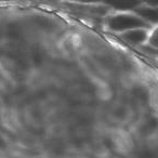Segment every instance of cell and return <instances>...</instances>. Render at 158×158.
Masks as SVG:
<instances>
[{"label": "cell", "mask_w": 158, "mask_h": 158, "mask_svg": "<svg viewBox=\"0 0 158 158\" xmlns=\"http://www.w3.org/2000/svg\"><path fill=\"white\" fill-rule=\"evenodd\" d=\"M104 26L118 36L132 29L152 28L134 11H112L104 18Z\"/></svg>", "instance_id": "obj_1"}, {"label": "cell", "mask_w": 158, "mask_h": 158, "mask_svg": "<svg viewBox=\"0 0 158 158\" xmlns=\"http://www.w3.org/2000/svg\"><path fill=\"white\" fill-rule=\"evenodd\" d=\"M151 48L158 51V26L152 27L149 31V37L147 40V44Z\"/></svg>", "instance_id": "obj_4"}, {"label": "cell", "mask_w": 158, "mask_h": 158, "mask_svg": "<svg viewBox=\"0 0 158 158\" xmlns=\"http://www.w3.org/2000/svg\"><path fill=\"white\" fill-rule=\"evenodd\" d=\"M149 31H151V28H136L126 31V33L119 35V37L126 44H130L132 47L140 48V47L147 44V40H148L149 37Z\"/></svg>", "instance_id": "obj_3"}, {"label": "cell", "mask_w": 158, "mask_h": 158, "mask_svg": "<svg viewBox=\"0 0 158 158\" xmlns=\"http://www.w3.org/2000/svg\"><path fill=\"white\" fill-rule=\"evenodd\" d=\"M133 11L151 27L158 26V2H141Z\"/></svg>", "instance_id": "obj_2"}]
</instances>
